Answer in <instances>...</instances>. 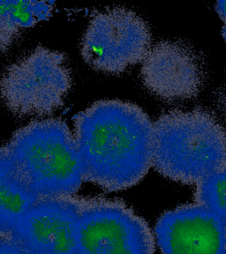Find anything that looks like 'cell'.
I'll return each mask as SVG.
<instances>
[{"label": "cell", "instance_id": "277c9868", "mask_svg": "<svg viewBox=\"0 0 226 254\" xmlns=\"http://www.w3.org/2000/svg\"><path fill=\"white\" fill-rule=\"evenodd\" d=\"M71 87V70L63 53L37 47L6 68L0 95L15 116L44 117L63 105Z\"/></svg>", "mask_w": 226, "mask_h": 254}, {"label": "cell", "instance_id": "9c48e42d", "mask_svg": "<svg viewBox=\"0 0 226 254\" xmlns=\"http://www.w3.org/2000/svg\"><path fill=\"white\" fill-rule=\"evenodd\" d=\"M162 254H226V222L204 206H180L155 226Z\"/></svg>", "mask_w": 226, "mask_h": 254}, {"label": "cell", "instance_id": "8fae6325", "mask_svg": "<svg viewBox=\"0 0 226 254\" xmlns=\"http://www.w3.org/2000/svg\"><path fill=\"white\" fill-rule=\"evenodd\" d=\"M54 2L0 1V54L19 36L52 15Z\"/></svg>", "mask_w": 226, "mask_h": 254}, {"label": "cell", "instance_id": "30bf717a", "mask_svg": "<svg viewBox=\"0 0 226 254\" xmlns=\"http://www.w3.org/2000/svg\"><path fill=\"white\" fill-rule=\"evenodd\" d=\"M38 198L20 176L7 147H0V241L12 237Z\"/></svg>", "mask_w": 226, "mask_h": 254}, {"label": "cell", "instance_id": "7a4b0ae2", "mask_svg": "<svg viewBox=\"0 0 226 254\" xmlns=\"http://www.w3.org/2000/svg\"><path fill=\"white\" fill-rule=\"evenodd\" d=\"M226 165V132L203 111H172L154 123L152 166L167 179L197 185Z\"/></svg>", "mask_w": 226, "mask_h": 254}, {"label": "cell", "instance_id": "6da1fadb", "mask_svg": "<svg viewBox=\"0 0 226 254\" xmlns=\"http://www.w3.org/2000/svg\"><path fill=\"white\" fill-rule=\"evenodd\" d=\"M84 181L110 191L137 185L152 166L154 124L143 109L103 100L76 116Z\"/></svg>", "mask_w": 226, "mask_h": 254}, {"label": "cell", "instance_id": "ba28073f", "mask_svg": "<svg viewBox=\"0 0 226 254\" xmlns=\"http://www.w3.org/2000/svg\"><path fill=\"white\" fill-rule=\"evenodd\" d=\"M142 78L150 91L170 101L191 99L198 95L204 79L197 53L180 42L155 44L143 61Z\"/></svg>", "mask_w": 226, "mask_h": 254}, {"label": "cell", "instance_id": "5b68a950", "mask_svg": "<svg viewBox=\"0 0 226 254\" xmlns=\"http://www.w3.org/2000/svg\"><path fill=\"white\" fill-rule=\"evenodd\" d=\"M151 48V29L145 20L131 10L113 8L92 18L80 52L96 71L119 73L143 62Z\"/></svg>", "mask_w": 226, "mask_h": 254}, {"label": "cell", "instance_id": "7c38bea8", "mask_svg": "<svg viewBox=\"0 0 226 254\" xmlns=\"http://www.w3.org/2000/svg\"><path fill=\"white\" fill-rule=\"evenodd\" d=\"M195 199L226 222V165L196 185Z\"/></svg>", "mask_w": 226, "mask_h": 254}, {"label": "cell", "instance_id": "52a82bcc", "mask_svg": "<svg viewBox=\"0 0 226 254\" xmlns=\"http://www.w3.org/2000/svg\"><path fill=\"white\" fill-rule=\"evenodd\" d=\"M79 200L74 196L38 198L12 237L37 254H77Z\"/></svg>", "mask_w": 226, "mask_h": 254}, {"label": "cell", "instance_id": "4fadbf2b", "mask_svg": "<svg viewBox=\"0 0 226 254\" xmlns=\"http://www.w3.org/2000/svg\"><path fill=\"white\" fill-rule=\"evenodd\" d=\"M0 254H37L14 237L0 241Z\"/></svg>", "mask_w": 226, "mask_h": 254}, {"label": "cell", "instance_id": "8992f818", "mask_svg": "<svg viewBox=\"0 0 226 254\" xmlns=\"http://www.w3.org/2000/svg\"><path fill=\"white\" fill-rule=\"evenodd\" d=\"M77 254H154L153 238L143 219L124 204L80 198Z\"/></svg>", "mask_w": 226, "mask_h": 254}, {"label": "cell", "instance_id": "3957f363", "mask_svg": "<svg viewBox=\"0 0 226 254\" xmlns=\"http://www.w3.org/2000/svg\"><path fill=\"white\" fill-rule=\"evenodd\" d=\"M6 147L20 176L39 198L73 196L84 182L75 137L61 119L28 124Z\"/></svg>", "mask_w": 226, "mask_h": 254}]
</instances>
